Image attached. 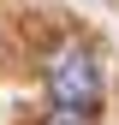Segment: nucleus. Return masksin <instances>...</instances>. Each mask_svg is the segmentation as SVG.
Masks as SVG:
<instances>
[{
    "label": "nucleus",
    "instance_id": "obj_2",
    "mask_svg": "<svg viewBox=\"0 0 119 125\" xmlns=\"http://www.w3.org/2000/svg\"><path fill=\"white\" fill-rule=\"evenodd\" d=\"M42 125H95V107H60L54 101V113L42 119Z\"/></svg>",
    "mask_w": 119,
    "mask_h": 125
},
{
    "label": "nucleus",
    "instance_id": "obj_1",
    "mask_svg": "<svg viewBox=\"0 0 119 125\" xmlns=\"http://www.w3.org/2000/svg\"><path fill=\"white\" fill-rule=\"evenodd\" d=\"M48 89H54L60 107H95L101 101V66H95V54L83 42H66L54 54V66H48Z\"/></svg>",
    "mask_w": 119,
    "mask_h": 125
}]
</instances>
